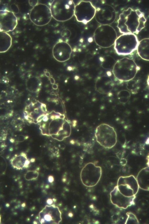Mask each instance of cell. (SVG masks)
<instances>
[{"instance_id": "obj_4", "label": "cell", "mask_w": 149, "mask_h": 224, "mask_svg": "<svg viewBox=\"0 0 149 224\" xmlns=\"http://www.w3.org/2000/svg\"><path fill=\"white\" fill-rule=\"evenodd\" d=\"M139 68L132 59L124 57L116 62L112 72L115 77L122 81L127 82L135 76Z\"/></svg>"}, {"instance_id": "obj_6", "label": "cell", "mask_w": 149, "mask_h": 224, "mask_svg": "<svg viewBox=\"0 0 149 224\" xmlns=\"http://www.w3.org/2000/svg\"><path fill=\"white\" fill-rule=\"evenodd\" d=\"M117 38L116 30L109 25H100L95 29L93 34L95 43L102 48H108L112 46Z\"/></svg>"}, {"instance_id": "obj_28", "label": "cell", "mask_w": 149, "mask_h": 224, "mask_svg": "<svg viewBox=\"0 0 149 224\" xmlns=\"http://www.w3.org/2000/svg\"><path fill=\"white\" fill-rule=\"evenodd\" d=\"M38 172L35 170H31L28 171L25 175V179L28 181L35 179L38 178Z\"/></svg>"}, {"instance_id": "obj_26", "label": "cell", "mask_w": 149, "mask_h": 224, "mask_svg": "<svg viewBox=\"0 0 149 224\" xmlns=\"http://www.w3.org/2000/svg\"><path fill=\"white\" fill-rule=\"evenodd\" d=\"M126 87L128 91L133 94L137 93L139 89V84L133 79L127 82Z\"/></svg>"}, {"instance_id": "obj_13", "label": "cell", "mask_w": 149, "mask_h": 224, "mask_svg": "<svg viewBox=\"0 0 149 224\" xmlns=\"http://www.w3.org/2000/svg\"><path fill=\"white\" fill-rule=\"evenodd\" d=\"M61 214L58 206L46 205L39 213V220L42 224H58L62 220Z\"/></svg>"}, {"instance_id": "obj_35", "label": "cell", "mask_w": 149, "mask_h": 224, "mask_svg": "<svg viewBox=\"0 0 149 224\" xmlns=\"http://www.w3.org/2000/svg\"><path fill=\"white\" fill-rule=\"evenodd\" d=\"M1 1H0V3H1Z\"/></svg>"}, {"instance_id": "obj_32", "label": "cell", "mask_w": 149, "mask_h": 224, "mask_svg": "<svg viewBox=\"0 0 149 224\" xmlns=\"http://www.w3.org/2000/svg\"><path fill=\"white\" fill-rule=\"evenodd\" d=\"M50 80L51 83L52 84H54L55 83V80L52 77H50Z\"/></svg>"}, {"instance_id": "obj_14", "label": "cell", "mask_w": 149, "mask_h": 224, "mask_svg": "<svg viewBox=\"0 0 149 224\" xmlns=\"http://www.w3.org/2000/svg\"><path fill=\"white\" fill-rule=\"evenodd\" d=\"M95 17L100 25H109L112 23L116 17V10L110 5L105 4L96 8Z\"/></svg>"}, {"instance_id": "obj_11", "label": "cell", "mask_w": 149, "mask_h": 224, "mask_svg": "<svg viewBox=\"0 0 149 224\" xmlns=\"http://www.w3.org/2000/svg\"><path fill=\"white\" fill-rule=\"evenodd\" d=\"M29 17L34 24L42 26L48 24L52 17L49 7L45 4L38 3L30 10Z\"/></svg>"}, {"instance_id": "obj_34", "label": "cell", "mask_w": 149, "mask_h": 224, "mask_svg": "<svg viewBox=\"0 0 149 224\" xmlns=\"http://www.w3.org/2000/svg\"><path fill=\"white\" fill-rule=\"evenodd\" d=\"M1 223V217L0 216V224Z\"/></svg>"}, {"instance_id": "obj_29", "label": "cell", "mask_w": 149, "mask_h": 224, "mask_svg": "<svg viewBox=\"0 0 149 224\" xmlns=\"http://www.w3.org/2000/svg\"><path fill=\"white\" fill-rule=\"evenodd\" d=\"M61 35L62 37L65 38H69L71 35V32L68 29H64L61 32Z\"/></svg>"}, {"instance_id": "obj_27", "label": "cell", "mask_w": 149, "mask_h": 224, "mask_svg": "<svg viewBox=\"0 0 149 224\" xmlns=\"http://www.w3.org/2000/svg\"><path fill=\"white\" fill-rule=\"evenodd\" d=\"M7 167V161L2 156L0 155V175L4 174Z\"/></svg>"}, {"instance_id": "obj_33", "label": "cell", "mask_w": 149, "mask_h": 224, "mask_svg": "<svg viewBox=\"0 0 149 224\" xmlns=\"http://www.w3.org/2000/svg\"><path fill=\"white\" fill-rule=\"evenodd\" d=\"M58 85L56 84H54L52 85V88L54 89H56L58 88Z\"/></svg>"}, {"instance_id": "obj_5", "label": "cell", "mask_w": 149, "mask_h": 224, "mask_svg": "<svg viewBox=\"0 0 149 224\" xmlns=\"http://www.w3.org/2000/svg\"><path fill=\"white\" fill-rule=\"evenodd\" d=\"M75 5L72 0L53 1L49 7L52 17L59 22H65L74 15Z\"/></svg>"}, {"instance_id": "obj_16", "label": "cell", "mask_w": 149, "mask_h": 224, "mask_svg": "<svg viewBox=\"0 0 149 224\" xmlns=\"http://www.w3.org/2000/svg\"><path fill=\"white\" fill-rule=\"evenodd\" d=\"M17 23V18L13 12L6 9L0 10V31L7 33L12 31Z\"/></svg>"}, {"instance_id": "obj_31", "label": "cell", "mask_w": 149, "mask_h": 224, "mask_svg": "<svg viewBox=\"0 0 149 224\" xmlns=\"http://www.w3.org/2000/svg\"><path fill=\"white\" fill-rule=\"evenodd\" d=\"M29 2L30 5L33 7L38 4V1L37 0H29Z\"/></svg>"}, {"instance_id": "obj_1", "label": "cell", "mask_w": 149, "mask_h": 224, "mask_svg": "<svg viewBox=\"0 0 149 224\" xmlns=\"http://www.w3.org/2000/svg\"><path fill=\"white\" fill-rule=\"evenodd\" d=\"M139 188L136 178L133 175L120 177L117 185L110 193L113 204L124 209L134 204V200Z\"/></svg>"}, {"instance_id": "obj_30", "label": "cell", "mask_w": 149, "mask_h": 224, "mask_svg": "<svg viewBox=\"0 0 149 224\" xmlns=\"http://www.w3.org/2000/svg\"><path fill=\"white\" fill-rule=\"evenodd\" d=\"M6 146L5 142L3 141H0V152L3 151Z\"/></svg>"}, {"instance_id": "obj_23", "label": "cell", "mask_w": 149, "mask_h": 224, "mask_svg": "<svg viewBox=\"0 0 149 224\" xmlns=\"http://www.w3.org/2000/svg\"><path fill=\"white\" fill-rule=\"evenodd\" d=\"M40 82L39 79L34 76H30L26 81V85L27 90L33 92H37L40 88Z\"/></svg>"}, {"instance_id": "obj_9", "label": "cell", "mask_w": 149, "mask_h": 224, "mask_svg": "<svg viewBox=\"0 0 149 224\" xmlns=\"http://www.w3.org/2000/svg\"><path fill=\"white\" fill-rule=\"evenodd\" d=\"M102 174L101 167L91 162L86 164L82 169L80 177L82 184L91 187L96 185L100 181Z\"/></svg>"}, {"instance_id": "obj_18", "label": "cell", "mask_w": 149, "mask_h": 224, "mask_svg": "<svg viewBox=\"0 0 149 224\" xmlns=\"http://www.w3.org/2000/svg\"><path fill=\"white\" fill-rule=\"evenodd\" d=\"M114 83L109 77L103 76L99 77L95 83V89L97 91L102 94L110 93L114 87Z\"/></svg>"}, {"instance_id": "obj_20", "label": "cell", "mask_w": 149, "mask_h": 224, "mask_svg": "<svg viewBox=\"0 0 149 224\" xmlns=\"http://www.w3.org/2000/svg\"><path fill=\"white\" fill-rule=\"evenodd\" d=\"M148 167L143 168L139 172L136 178L139 188L141 189L149 190Z\"/></svg>"}, {"instance_id": "obj_17", "label": "cell", "mask_w": 149, "mask_h": 224, "mask_svg": "<svg viewBox=\"0 0 149 224\" xmlns=\"http://www.w3.org/2000/svg\"><path fill=\"white\" fill-rule=\"evenodd\" d=\"M20 92L16 87L9 86L0 93V105L11 106L14 105L20 97Z\"/></svg>"}, {"instance_id": "obj_2", "label": "cell", "mask_w": 149, "mask_h": 224, "mask_svg": "<svg viewBox=\"0 0 149 224\" xmlns=\"http://www.w3.org/2000/svg\"><path fill=\"white\" fill-rule=\"evenodd\" d=\"M38 124L43 135L51 136L59 141H63L71 134L70 123L65 119L64 115L59 113L53 111L47 113Z\"/></svg>"}, {"instance_id": "obj_21", "label": "cell", "mask_w": 149, "mask_h": 224, "mask_svg": "<svg viewBox=\"0 0 149 224\" xmlns=\"http://www.w3.org/2000/svg\"><path fill=\"white\" fill-rule=\"evenodd\" d=\"M149 39L145 38L139 41L136 49L139 55L143 60L149 61Z\"/></svg>"}, {"instance_id": "obj_25", "label": "cell", "mask_w": 149, "mask_h": 224, "mask_svg": "<svg viewBox=\"0 0 149 224\" xmlns=\"http://www.w3.org/2000/svg\"><path fill=\"white\" fill-rule=\"evenodd\" d=\"M131 94L128 90H123L119 91L117 94V97L119 101L121 103L125 104L130 99Z\"/></svg>"}, {"instance_id": "obj_24", "label": "cell", "mask_w": 149, "mask_h": 224, "mask_svg": "<svg viewBox=\"0 0 149 224\" xmlns=\"http://www.w3.org/2000/svg\"><path fill=\"white\" fill-rule=\"evenodd\" d=\"M100 60L102 67L105 69H110L113 68L116 62L114 59L110 55L102 57Z\"/></svg>"}, {"instance_id": "obj_3", "label": "cell", "mask_w": 149, "mask_h": 224, "mask_svg": "<svg viewBox=\"0 0 149 224\" xmlns=\"http://www.w3.org/2000/svg\"><path fill=\"white\" fill-rule=\"evenodd\" d=\"M146 22L143 12L129 8L120 14L117 27L122 33L137 34L144 28Z\"/></svg>"}, {"instance_id": "obj_8", "label": "cell", "mask_w": 149, "mask_h": 224, "mask_svg": "<svg viewBox=\"0 0 149 224\" xmlns=\"http://www.w3.org/2000/svg\"><path fill=\"white\" fill-rule=\"evenodd\" d=\"M138 42L137 37L134 34H123L116 39L114 48L119 55H128L136 49Z\"/></svg>"}, {"instance_id": "obj_7", "label": "cell", "mask_w": 149, "mask_h": 224, "mask_svg": "<svg viewBox=\"0 0 149 224\" xmlns=\"http://www.w3.org/2000/svg\"><path fill=\"white\" fill-rule=\"evenodd\" d=\"M95 136L97 143L105 148H111L116 144V133L114 128L108 124L99 125L95 130Z\"/></svg>"}, {"instance_id": "obj_19", "label": "cell", "mask_w": 149, "mask_h": 224, "mask_svg": "<svg viewBox=\"0 0 149 224\" xmlns=\"http://www.w3.org/2000/svg\"><path fill=\"white\" fill-rule=\"evenodd\" d=\"M12 167L17 170H20L27 168L30 161L26 154L24 153L15 155L10 160Z\"/></svg>"}, {"instance_id": "obj_22", "label": "cell", "mask_w": 149, "mask_h": 224, "mask_svg": "<svg viewBox=\"0 0 149 224\" xmlns=\"http://www.w3.org/2000/svg\"><path fill=\"white\" fill-rule=\"evenodd\" d=\"M12 38L8 33L0 31V53L8 51L12 44Z\"/></svg>"}, {"instance_id": "obj_10", "label": "cell", "mask_w": 149, "mask_h": 224, "mask_svg": "<svg viewBox=\"0 0 149 224\" xmlns=\"http://www.w3.org/2000/svg\"><path fill=\"white\" fill-rule=\"evenodd\" d=\"M47 113L45 105L37 101L26 106L23 111L24 118L30 124H38Z\"/></svg>"}, {"instance_id": "obj_12", "label": "cell", "mask_w": 149, "mask_h": 224, "mask_svg": "<svg viewBox=\"0 0 149 224\" xmlns=\"http://www.w3.org/2000/svg\"><path fill=\"white\" fill-rule=\"evenodd\" d=\"M95 11L91 2L82 1L75 5L74 15L78 22L86 24L94 18Z\"/></svg>"}, {"instance_id": "obj_15", "label": "cell", "mask_w": 149, "mask_h": 224, "mask_svg": "<svg viewBox=\"0 0 149 224\" xmlns=\"http://www.w3.org/2000/svg\"><path fill=\"white\" fill-rule=\"evenodd\" d=\"M72 49L66 42L60 40L54 46L52 50L53 57L57 61L63 62L68 60L70 58Z\"/></svg>"}]
</instances>
